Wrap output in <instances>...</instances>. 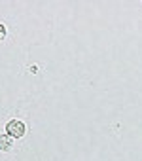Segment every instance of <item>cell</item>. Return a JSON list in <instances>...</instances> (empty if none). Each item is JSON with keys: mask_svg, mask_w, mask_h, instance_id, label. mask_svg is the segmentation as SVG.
<instances>
[{"mask_svg": "<svg viewBox=\"0 0 142 161\" xmlns=\"http://www.w3.org/2000/svg\"><path fill=\"white\" fill-rule=\"evenodd\" d=\"M6 131H8V135L12 136V138H19V136H23L25 135V123L23 121H19V119H10L8 121V125H6Z\"/></svg>", "mask_w": 142, "mask_h": 161, "instance_id": "6da1fadb", "label": "cell"}, {"mask_svg": "<svg viewBox=\"0 0 142 161\" xmlns=\"http://www.w3.org/2000/svg\"><path fill=\"white\" fill-rule=\"evenodd\" d=\"M12 144H14V140L10 135H0V150L2 152H8L12 148Z\"/></svg>", "mask_w": 142, "mask_h": 161, "instance_id": "7a4b0ae2", "label": "cell"}, {"mask_svg": "<svg viewBox=\"0 0 142 161\" xmlns=\"http://www.w3.org/2000/svg\"><path fill=\"white\" fill-rule=\"evenodd\" d=\"M6 34H8V32H6V27H4L2 23H0V42H2V40L6 38Z\"/></svg>", "mask_w": 142, "mask_h": 161, "instance_id": "3957f363", "label": "cell"}]
</instances>
